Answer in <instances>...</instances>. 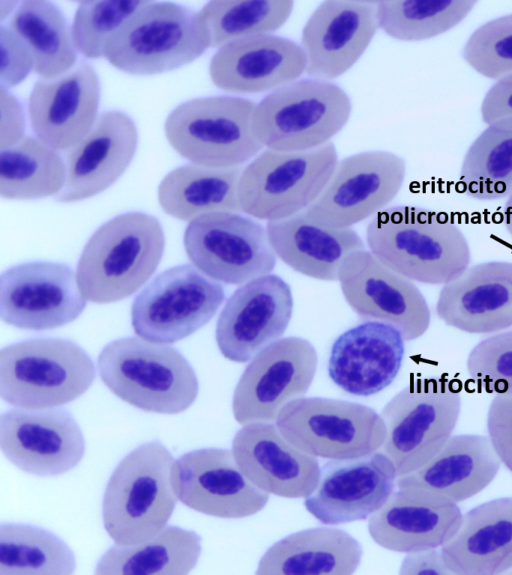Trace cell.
Segmentation results:
<instances>
[{
    "label": "cell",
    "mask_w": 512,
    "mask_h": 575,
    "mask_svg": "<svg viewBox=\"0 0 512 575\" xmlns=\"http://www.w3.org/2000/svg\"><path fill=\"white\" fill-rule=\"evenodd\" d=\"M371 253L409 280L446 284L470 263L461 230L444 213L393 206L373 216L366 230Z\"/></svg>",
    "instance_id": "6da1fadb"
},
{
    "label": "cell",
    "mask_w": 512,
    "mask_h": 575,
    "mask_svg": "<svg viewBox=\"0 0 512 575\" xmlns=\"http://www.w3.org/2000/svg\"><path fill=\"white\" fill-rule=\"evenodd\" d=\"M175 460L159 442L141 445L118 464L102 504L106 532L120 546L155 537L175 508Z\"/></svg>",
    "instance_id": "7a4b0ae2"
},
{
    "label": "cell",
    "mask_w": 512,
    "mask_h": 575,
    "mask_svg": "<svg viewBox=\"0 0 512 575\" xmlns=\"http://www.w3.org/2000/svg\"><path fill=\"white\" fill-rule=\"evenodd\" d=\"M164 250L159 221L129 212L103 224L89 239L77 265V283L94 303L124 299L152 276Z\"/></svg>",
    "instance_id": "3957f363"
},
{
    "label": "cell",
    "mask_w": 512,
    "mask_h": 575,
    "mask_svg": "<svg viewBox=\"0 0 512 575\" xmlns=\"http://www.w3.org/2000/svg\"><path fill=\"white\" fill-rule=\"evenodd\" d=\"M97 366L116 396L145 411L176 414L189 408L198 394L193 368L169 346L118 339L101 351Z\"/></svg>",
    "instance_id": "277c9868"
},
{
    "label": "cell",
    "mask_w": 512,
    "mask_h": 575,
    "mask_svg": "<svg viewBox=\"0 0 512 575\" xmlns=\"http://www.w3.org/2000/svg\"><path fill=\"white\" fill-rule=\"evenodd\" d=\"M210 47L199 12L172 2L149 1L106 42L104 58L132 75H154L193 62Z\"/></svg>",
    "instance_id": "5b68a950"
},
{
    "label": "cell",
    "mask_w": 512,
    "mask_h": 575,
    "mask_svg": "<svg viewBox=\"0 0 512 575\" xmlns=\"http://www.w3.org/2000/svg\"><path fill=\"white\" fill-rule=\"evenodd\" d=\"M95 378L86 352L64 339H31L0 352V395L24 409H49L80 397Z\"/></svg>",
    "instance_id": "8992f818"
},
{
    "label": "cell",
    "mask_w": 512,
    "mask_h": 575,
    "mask_svg": "<svg viewBox=\"0 0 512 575\" xmlns=\"http://www.w3.org/2000/svg\"><path fill=\"white\" fill-rule=\"evenodd\" d=\"M350 114V99L338 85L317 79L297 80L255 105L252 130L267 149L305 151L329 143Z\"/></svg>",
    "instance_id": "52a82bcc"
},
{
    "label": "cell",
    "mask_w": 512,
    "mask_h": 575,
    "mask_svg": "<svg viewBox=\"0 0 512 575\" xmlns=\"http://www.w3.org/2000/svg\"><path fill=\"white\" fill-rule=\"evenodd\" d=\"M337 163L331 142L305 151L266 149L241 171L240 210L267 221L300 213L321 194Z\"/></svg>",
    "instance_id": "ba28073f"
},
{
    "label": "cell",
    "mask_w": 512,
    "mask_h": 575,
    "mask_svg": "<svg viewBox=\"0 0 512 575\" xmlns=\"http://www.w3.org/2000/svg\"><path fill=\"white\" fill-rule=\"evenodd\" d=\"M255 105L232 96L189 100L167 117L166 138L179 155L195 165L240 167L263 148L252 130Z\"/></svg>",
    "instance_id": "9c48e42d"
},
{
    "label": "cell",
    "mask_w": 512,
    "mask_h": 575,
    "mask_svg": "<svg viewBox=\"0 0 512 575\" xmlns=\"http://www.w3.org/2000/svg\"><path fill=\"white\" fill-rule=\"evenodd\" d=\"M461 407L459 389L446 379H418L383 408L386 438L381 452L396 475L427 463L451 437Z\"/></svg>",
    "instance_id": "30bf717a"
},
{
    "label": "cell",
    "mask_w": 512,
    "mask_h": 575,
    "mask_svg": "<svg viewBox=\"0 0 512 575\" xmlns=\"http://www.w3.org/2000/svg\"><path fill=\"white\" fill-rule=\"evenodd\" d=\"M276 426L299 450L330 460L366 456L386 438L384 421L374 409L320 397L290 401L279 412Z\"/></svg>",
    "instance_id": "8fae6325"
},
{
    "label": "cell",
    "mask_w": 512,
    "mask_h": 575,
    "mask_svg": "<svg viewBox=\"0 0 512 575\" xmlns=\"http://www.w3.org/2000/svg\"><path fill=\"white\" fill-rule=\"evenodd\" d=\"M224 296L222 285L194 266L172 267L150 281L134 299L133 329L150 342L179 341L207 324Z\"/></svg>",
    "instance_id": "7c38bea8"
},
{
    "label": "cell",
    "mask_w": 512,
    "mask_h": 575,
    "mask_svg": "<svg viewBox=\"0 0 512 575\" xmlns=\"http://www.w3.org/2000/svg\"><path fill=\"white\" fill-rule=\"evenodd\" d=\"M188 258L203 274L226 284L244 285L275 267L266 229L237 212H210L188 224L183 237Z\"/></svg>",
    "instance_id": "4fadbf2b"
},
{
    "label": "cell",
    "mask_w": 512,
    "mask_h": 575,
    "mask_svg": "<svg viewBox=\"0 0 512 575\" xmlns=\"http://www.w3.org/2000/svg\"><path fill=\"white\" fill-rule=\"evenodd\" d=\"M404 178L405 162L399 156L361 152L338 161L321 194L304 211L322 226L351 228L385 209Z\"/></svg>",
    "instance_id": "5bb4252c"
},
{
    "label": "cell",
    "mask_w": 512,
    "mask_h": 575,
    "mask_svg": "<svg viewBox=\"0 0 512 575\" xmlns=\"http://www.w3.org/2000/svg\"><path fill=\"white\" fill-rule=\"evenodd\" d=\"M317 363L315 348L303 338L287 337L266 346L252 358L236 385L235 420L242 425L276 420L287 403L306 394Z\"/></svg>",
    "instance_id": "9a60e30c"
},
{
    "label": "cell",
    "mask_w": 512,
    "mask_h": 575,
    "mask_svg": "<svg viewBox=\"0 0 512 575\" xmlns=\"http://www.w3.org/2000/svg\"><path fill=\"white\" fill-rule=\"evenodd\" d=\"M338 281L348 305L363 320L394 326L404 341L421 337L430 325L428 304L414 283L364 249L347 255Z\"/></svg>",
    "instance_id": "2e32d148"
},
{
    "label": "cell",
    "mask_w": 512,
    "mask_h": 575,
    "mask_svg": "<svg viewBox=\"0 0 512 575\" xmlns=\"http://www.w3.org/2000/svg\"><path fill=\"white\" fill-rule=\"evenodd\" d=\"M66 265L31 262L12 267L0 278V316L9 325L46 330L74 321L86 299Z\"/></svg>",
    "instance_id": "e0dca14e"
},
{
    "label": "cell",
    "mask_w": 512,
    "mask_h": 575,
    "mask_svg": "<svg viewBox=\"0 0 512 575\" xmlns=\"http://www.w3.org/2000/svg\"><path fill=\"white\" fill-rule=\"evenodd\" d=\"M293 310L289 285L265 275L238 288L228 299L216 325V342L228 360L244 363L286 331Z\"/></svg>",
    "instance_id": "ac0fdd59"
},
{
    "label": "cell",
    "mask_w": 512,
    "mask_h": 575,
    "mask_svg": "<svg viewBox=\"0 0 512 575\" xmlns=\"http://www.w3.org/2000/svg\"><path fill=\"white\" fill-rule=\"evenodd\" d=\"M0 446L21 470L54 476L74 468L84 439L71 414L62 409H13L0 417Z\"/></svg>",
    "instance_id": "d6986e66"
},
{
    "label": "cell",
    "mask_w": 512,
    "mask_h": 575,
    "mask_svg": "<svg viewBox=\"0 0 512 575\" xmlns=\"http://www.w3.org/2000/svg\"><path fill=\"white\" fill-rule=\"evenodd\" d=\"M174 486L184 505L220 518L254 515L269 498L241 472L233 453L224 449H200L180 457Z\"/></svg>",
    "instance_id": "ffe728a7"
},
{
    "label": "cell",
    "mask_w": 512,
    "mask_h": 575,
    "mask_svg": "<svg viewBox=\"0 0 512 575\" xmlns=\"http://www.w3.org/2000/svg\"><path fill=\"white\" fill-rule=\"evenodd\" d=\"M396 471L382 452L330 460L320 470L314 492L305 497L307 511L327 525L366 519L392 494Z\"/></svg>",
    "instance_id": "44dd1931"
},
{
    "label": "cell",
    "mask_w": 512,
    "mask_h": 575,
    "mask_svg": "<svg viewBox=\"0 0 512 575\" xmlns=\"http://www.w3.org/2000/svg\"><path fill=\"white\" fill-rule=\"evenodd\" d=\"M378 29L376 2H322L302 31L305 72L323 81L343 75L359 60Z\"/></svg>",
    "instance_id": "7402d4cb"
},
{
    "label": "cell",
    "mask_w": 512,
    "mask_h": 575,
    "mask_svg": "<svg viewBox=\"0 0 512 575\" xmlns=\"http://www.w3.org/2000/svg\"><path fill=\"white\" fill-rule=\"evenodd\" d=\"M99 99L97 74L84 61L59 77L38 80L28 102L35 136L54 150L72 149L95 125Z\"/></svg>",
    "instance_id": "603a6c76"
},
{
    "label": "cell",
    "mask_w": 512,
    "mask_h": 575,
    "mask_svg": "<svg viewBox=\"0 0 512 575\" xmlns=\"http://www.w3.org/2000/svg\"><path fill=\"white\" fill-rule=\"evenodd\" d=\"M232 453L241 472L266 493L301 498L318 485L317 459L293 446L271 423L244 425L233 439Z\"/></svg>",
    "instance_id": "cb8c5ba5"
},
{
    "label": "cell",
    "mask_w": 512,
    "mask_h": 575,
    "mask_svg": "<svg viewBox=\"0 0 512 575\" xmlns=\"http://www.w3.org/2000/svg\"><path fill=\"white\" fill-rule=\"evenodd\" d=\"M462 517L453 501L398 488L370 515L368 531L379 546L408 554L442 546L457 532Z\"/></svg>",
    "instance_id": "d4e9b609"
},
{
    "label": "cell",
    "mask_w": 512,
    "mask_h": 575,
    "mask_svg": "<svg viewBox=\"0 0 512 575\" xmlns=\"http://www.w3.org/2000/svg\"><path fill=\"white\" fill-rule=\"evenodd\" d=\"M437 316L448 326L486 334L512 326V263L492 261L467 267L444 284Z\"/></svg>",
    "instance_id": "484cf974"
},
{
    "label": "cell",
    "mask_w": 512,
    "mask_h": 575,
    "mask_svg": "<svg viewBox=\"0 0 512 575\" xmlns=\"http://www.w3.org/2000/svg\"><path fill=\"white\" fill-rule=\"evenodd\" d=\"M300 45L275 35L231 42L213 55L209 74L215 86L234 93H258L290 84L306 71Z\"/></svg>",
    "instance_id": "4316f807"
},
{
    "label": "cell",
    "mask_w": 512,
    "mask_h": 575,
    "mask_svg": "<svg viewBox=\"0 0 512 575\" xmlns=\"http://www.w3.org/2000/svg\"><path fill=\"white\" fill-rule=\"evenodd\" d=\"M136 147L133 121L119 111L102 113L89 133L68 153L65 184L55 199L77 202L104 191L126 170Z\"/></svg>",
    "instance_id": "83f0119b"
},
{
    "label": "cell",
    "mask_w": 512,
    "mask_h": 575,
    "mask_svg": "<svg viewBox=\"0 0 512 575\" xmlns=\"http://www.w3.org/2000/svg\"><path fill=\"white\" fill-rule=\"evenodd\" d=\"M404 356V339L392 325L367 321L341 334L328 363L331 380L345 392L370 396L396 378Z\"/></svg>",
    "instance_id": "f1b7e54d"
},
{
    "label": "cell",
    "mask_w": 512,
    "mask_h": 575,
    "mask_svg": "<svg viewBox=\"0 0 512 575\" xmlns=\"http://www.w3.org/2000/svg\"><path fill=\"white\" fill-rule=\"evenodd\" d=\"M500 464L489 438L454 435L423 466L399 476L396 484L397 488L421 491L457 503L487 487Z\"/></svg>",
    "instance_id": "f546056e"
},
{
    "label": "cell",
    "mask_w": 512,
    "mask_h": 575,
    "mask_svg": "<svg viewBox=\"0 0 512 575\" xmlns=\"http://www.w3.org/2000/svg\"><path fill=\"white\" fill-rule=\"evenodd\" d=\"M452 574L494 575L512 568V497L470 509L454 534L441 546Z\"/></svg>",
    "instance_id": "4dcf8cb0"
},
{
    "label": "cell",
    "mask_w": 512,
    "mask_h": 575,
    "mask_svg": "<svg viewBox=\"0 0 512 575\" xmlns=\"http://www.w3.org/2000/svg\"><path fill=\"white\" fill-rule=\"evenodd\" d=\"M266 232L277 257L298 273L323 281L338 280L343 259L364 247L352 228L322 226L305 211L268 221Z\"/></svg>",
    "instance_id": "1f68e13d"
},
{
    "label": "cell",
    "mask_w": 512,
    "mask_h": 575,
    "mask_svg": "<svg viewBox=\"0 0 512 575\" xmlns=\"http://www.w3.org/2000/svg\"><path fill=\"white\" fill-rule=\"evenodd\" d=\"M362 558V548L347 532L312 528L287 536L271 546L261 558L262 575H348Z\"/></svg>",
    "instance_id": "d6a6232c"
},
{
    "label": "cell",
    "mask_w": 512,
    "mask_h": 575,
    "mask_svg": "<svg viewBox=\"0 0 512 575\" xmlns=\"http://www.w3.org/2000/svg\"><path fill=\"white\" fill-rule=\"evenodd\" d=\"M242 169L184 165L161 181L158 200L163 211L189 221L210 212H241L238 182Z\"/></svg>",
    "instance_id": "836d02e7"
},
{
    "label": "cell",
    "mask_w": 512,
    "mask_h": 575,
    "mask_svg": "<svg viewBox=\"0 0 512 575\" xmlns=\"http://www.w3.org/2000/svg\"><path fill=\"white\" fill-rule=\"evenodd\" d=\"M9 29L29 48L34 72L46 79L59 77L75 65L71 29L60 10L43 0L20 2Z\"/></svg>",
    "instance_id": "e575fe53"
},
{
    "label": "cell",
    "mask_w": 512,
    "mask_h": 575,
    "mask_svg": "<svg viewBox=\"0 0 512 575\" xmlns=\"http://www.w3.org/2000/svg\"><path fill=\"white\" fill-rule=\"evenodd\" d=\"M201 539L193 531L175 526L132 546L116 545L99 560L97 574H187L197 563Z\"/></svg>",
    "instance_id": "d590c367"
},
{
    "label": "cell",
    "mask_w": 512,
    "mask_h": 575,
    "mask_svg": "<svg viewBox=\"0 0 512 575\" xmlns=\"http://www.w3.org/2000/svg\"><path fill=\"white\" fill-rule=\"evenodd\" d=\"M66 168L61 157L39 139L23 137L0 152V194L7 199H40L63 188Z\"/></svg>",
    "instance_id": "8d00e7d4"
},
{
    "label": "cell",
    "mask_w": 512,
    "mask_h": 575,
    "mask_svg": "<svg viewBox=\"0 0 512 575\" xmlns=\"http://www.w3.org/2000/svg\"><path fill=\"white\" fill-rule=\"evenodd\" d=\"M459 187L478 200L512 194V117L488 124L473 141L463 159Z\"/></svg>",
    "instance_id": "74e56055"
},
{
    "label": "cell",
    "mask_w": 512,
    "mask_h": 575,
    "mask_svg": "<svg viewBox=\"0 0 512 575\" xmlns=\"http://www.w3.org/2000/svg\"><path fill=\"white\" fill-rule=\"evenodd\" d=\"M293 6L290 0H215L199 13L210 47L221 48L241 39L272 35L288 20Z\"/></svg>",
    "instance_id": "f35d334b"
},
{
    "label": "cell",
    "mask_w": 512,
    "mask_h": 575,
    "mask_svg": "<svg viewBox=\"0 0 512 575\" xmlns=\"http://www.w3.org/2000/svg\"><path fill=\"white\" fill-rule=\"evenodd\" d=\"M472 0H392L376 2L378 28L400 41H421L455 27L473 9Z\"/></svg>",
    "instance_id": "ab89813d"
},
{
    "label": "cell",
    "mask_w": 512,
    "mask_h": 575,
    "mask_svg": "<svg viewBox=\"0 0 512 575\" xmlns=\"http://www.w3.org/2000/svg\"><path fill=\"white\" fill-rule=\"evenodd\" d=\"M74 568L72 551L54 534L30 525H1V574H71Z\"/></svg>",
    "instance_id": "60d3db41"
},
{
    "label": "cell",
    "mask_w": 512,
    "mask_h": 575,
    "mask_svg": "<svg viewBox=\"0 0 512 575\" xmlns=\"http://www.w3.org/2000/svg\"><path fill=\"white\" fill-rule=\"evenodd\" d=\"M148 2V0L80 2L71 27L76 50L90 59L104 57L107 40Z\"/></svg>",
    "instance_id": "b9f144b4"
},
{
    "label": "cell",
    "mask_w": 512,
    "mask_h": 575,
    "mask_svg": "<svg viewBox=\"0 0 512 575\" xmlns=\"http://www.w3.org/2000/svg\"><path fill=\"white\" fill-rule=\"evenodd\" d=\"M463 58L484 77L499 80L512 75V14L477 28L464 46Z\"/></svg>",
    "instance_id": "7bdbcfd3"
},
{
    "label": "cell",
    "mask_w": 512,
    "mask_h": 575,
    "mask_svg": "<svg viewBox=\"0 0 512 575\" xmlns=\"http://www.w3.org/2000/svg\"><path fill=\"white\" fill-rule=\"evenodd\" d=\"M467 370L485 391L512 394V331L479 342L468 356Z\"/></svg>",
    "instance_id": "ee69618b"
},
{
    "label": "cell",
    "mask_w": 512,
    "mask_h": 575,
    "mask_svg": "<svg viewBox=\"0 0 512 575\" xmlns=\"http://www.w3.org/2000/svg\"><path fill=\"white\" fill-rule=\"evenodd\" d=\"M489 440L500 461L512 472V394H496L487 414Z\"/></svg>",
    "instance_id": "f6af8a7d"
},
{
    "label": "cell",
    "mask_w": 512,
    "mask_h": 575,
    "mask_svg": "<svg viewBox=\"0 0 512 575\" xmlns=\"http://www.w3.org/2000/svg\"><path fill=\"white\" fill-rule=\"evenodd\" d=\"M1 86L21 83L34 70V59L25 43L9 28H0Z\"/></svg>",
    "instance_id": "bcb514c9"
},
{
    "label": "cell",
    "mask_w": 512,
    "mask_h": 575,
    "mask_svg": "<svg viewBox=\"0 0 512 575\" xmlns=\"http://www.w3.org/2000/svg\"><path fill=\"white\" fill-rule=\"evenodd\" d=\"M481 115L486 124L512 117V75L497 80L488 90L481 105Z\"/></svg>",
    "instance_id": "7dc6e473"
},
{
    "label": "cell",
    "mask_w": 512,
    "mask_h": 575,
    "mask_svg": "<svg viewBox=\"0 0 512 575\" xmlns=\"http://www.w3.org/2000/svg\"><path fill=\"white\" fill-rule=\"evenodd\" d=\"M400 573L413 575L452 574L443 560L441 551L436 548L408 553L401 564Z\"/></svg>",
    "instance_id": "c3c4849f"
},
{
    "label": "cell",
    "mask_w": 512,
    "mask_h": 575,
    "mask_svg": "<svg viewBox=\"0 0 512 575\" xmlns=\"http://www.w3.org/2000/svg\"><path fill=\"white\" fill-rule=\"evenodd\" d=\"M504 225L508 233L512 236V194L504 206Z\"/></svg>",
    "instance_id": "681fc988"
},
{
    "label": "cell",
    "mask_w": 512,
    "mask_h": 575,
    "mask_svg": "<svg viewBox=\"0 0 512 575\" xmlns=\"http://www.w3.org/2000/svg\"><path fill=\"white\" fill-rule=\"evenodd\" d=\"M505 574H512V568L508 570Z\"/></svg>",
    "instance_id": "f907efd6"
}]
</instances>
